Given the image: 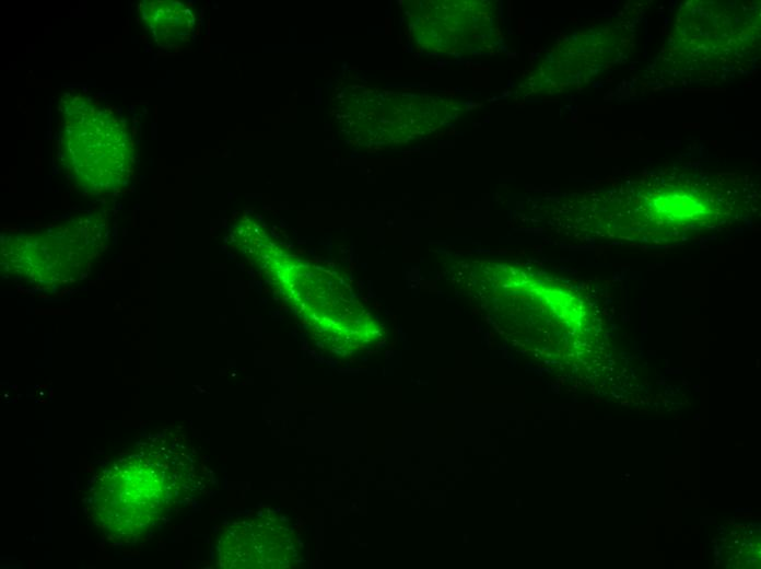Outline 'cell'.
Returning <instances> with one entry per match:
<instances>
[{
  "mask_svg": "<svg viewBox=\"0 0 761 569\" xmlns=\"http://www.w3.org/2000/svg\"><path fill=\"white\" fill-rule=\"evenodd\" d=\"M62 154L70 171L91 189H108L131 164L132 142L127 127L109 108L77 96L65 105Z\"/></svg>",
  "mask_w": 761,
  "mask_h": 569,
  "instance_id": "cell-1",
  "label": "cell"
},
{
  "mask_svg": "<svg viewBox=\"0 0 761 569\" xmlns=\"http://www.w3.org/2000/svg\"><path fill=\"white\" fill-rule=\"evenodd\" d=\"M178 4L171 1H143L139 5V21L160 46L172 45L175 26L182 13Z\"/></svg>",
  "mask_w": 761,
  "mask_h": 569,
  "instance_id": "cell-2",
  "label": "cell"
}]
</instances>
